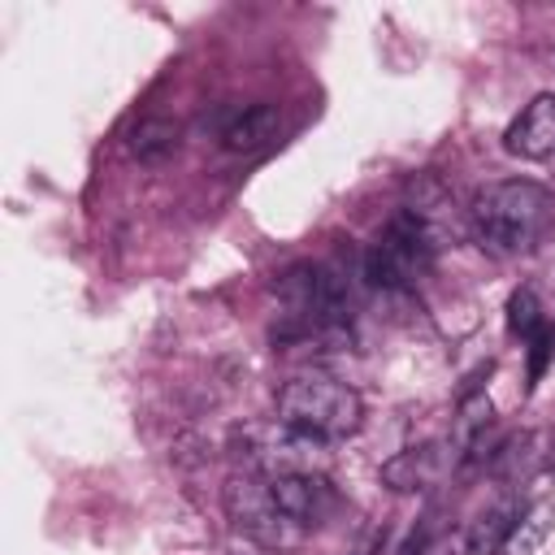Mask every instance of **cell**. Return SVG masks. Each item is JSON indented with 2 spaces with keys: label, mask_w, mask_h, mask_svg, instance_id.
Returning a JSON list of instances; mask_svg holds the SVG:
<instances>
[{
  "label": "cell",
  "mask_w": 555,
  "mask_h": 555,
  "mask_svg": "<svg viewBox=\"0 0 555 555\" xmlns=\"http://www.w3.org/2000/svg\"><path fill=\"white\" fill-rule=\"evenodd\" d=\"M555 225V199L546 186L525 178L490 182L468 204V230L477 247L494 260H516L542 247V238Z\"/></svg>",
  "instance_id": "6da1fadb"
},
{
  "label": "cell",
  "mask_w": 555,
  "mask_h": 555,
  "mask_svg": "<svg viewBox=\"0 0 555 555\" xmlns=\"http://www.w3.org/2000/svg\"><path fill=\"white\" fill-rule=\"evenodd\" d=\"M399 555H464V538H455L451 529H421Z\"/></svg>",
  "instance_id": "4fadbf2b"
},
{
  "label": "cell",
  "mask_w": 555,
  "mask_h": 555,
  "mask_svg": "<svg viewBox=\"0 0 555 555\" xmlns=\"http://www.w3.org/2000/svg\"><path fill=\"white\" fill-rule=\"evenodd\" d=\"M551 321H546V312H542V299H538V291L533 286H516L512 295H507V334L512 338H520V343H529L538 330H546Z\"/></svg>",
  "instance_id": "7c38bea8"
},
{
  "label": "cell",
  "mask_w": 555,
  "mask_h": 555,
  "mask_svg": "<svg viewBox=\"0 0 555 555\" xmlns=\"http://www.w3.org/2000/svg\"><path fill=\"white\" fill-rule=\"evenodd\" d=\"M269 486H273L278 503H282L308 533L321 529V525L330 520V512L338 507V494H334L330 477L317 473V468H308V473H269Z\"/></svg>",
  "instance_id": "8992f818"
},
{
  "label": "cell",
  "mask_w": 555,
  "mask_h": 555,
  "mask_svg": "<svg viewBox=\"0 0 555 555\" xmlns=\"http://www.w3.org/2000/svg\"><path fill=\"white\" fill-rule=\"evenodd\" d=\"M503 152L516 160H546L555 156V95H533L503 130Z\"/></svg>",
  "instance_id": "52a82bcc"
},
{
  "label": "cell",
  "mask_w": 555,
  "mask_h": 555,
  "mask_svg": "<svg viewBox=\"0 0 555 555\" xmlns=\"http://www.w3.org/2000/svg\"><path fill=\"white\" fill-rule=\"evenodd\" d=\"M451 243V230L425 221L412 208H395V217L382 225V234L360 256V278L373 291H412L438 260V251Z\"/></svg>",
  "instance_id": "7a4b0ae2"
},
{
  "label": "cell",
  "mask_w": 555,
  "mask_h": 555,
  "mask_svg": "<svg viewBox=\"0 0 555 555\" xmlns=\"http://www.w3.org/2000/svg\"><path fill=\"white\" fill-rule=\"evenodd\" d=\"M546 468L555 473V442H551V455H546Z\"/></svg>",
  "instance_id": "9a60e30c"
},
{
  "label": "cell",
  "mask_w": 555,
  "mask_h": 555,
  "mask_svg": "<svg viewBox=\"0 0 555 555\" xmlns=\"http://www.w3.org/2000/svg\"><path fill=\"white\" fill-rule=\"evenodd\" d=\"M520 512H525V503H520L516 494H499V499H494L490 507H481L477 520L468 525L464 551H468V555H503V546H507V538H512Z\"/></svg>",
  "instance_id": "ba28073f"
},
{
  "label": "cell",
  "mask_w": 555,
  "mask_h": 555,
  "mask_svg": "<svg viewBox=\"0 0 555 555\" xmlns=\"http://www.w3.org/2000/svg\"><path fill=\"white\" fill-rule=\"evenodd\" d=\"M382 542H386V525H382V529H369V533H364V542H360L351 555H377V551H382Z\"/></svg>",
  "instance_id": "5bb4252c"
},
{
  "label": "cell",
  "mask_w": 555,
  "mask_h": 555,
  "mask_svg": "<svg viewBox=\"0 0 555 555\" xmlns=\"http://www.w3.org/2000/svg\"><path fill=\"white\" fill-rule=\"evenodd\" d=\"M455 447L451 442H421V447H408L399 455H390L382 464V486L395 490V494H412V490H429L438 486L451 464H455Z\"/></svg>",
  "instance_id": "5b68a950"
},
{
  "label": "cell",
  "mask_w": 555,
  "mask_h": 555,
  "mask_svg": "<svg viewBox=\"0 0 555 555\" xmlns=\"http://www.w3.org/2000/svg\"><path fill=\"white\" fill-rule=\"evenodd\" d=\"M182 147V126L169 117H147L130 130V156L143 165H165Z\"/></svg>",
  "instance_id": "30bf717a"
},
{
  "label": "cell",
  "mask_w": 555,
  "mask_h": 555,
  "mask_svg": "<svg viewBox=\"0 0 555 555\" xmlns=\"http://www.w3.org/2000/svg\"><path fill=\"white\" fill-rule=\"evenodd\" d=\"M278 130H282L278 104H247L221 126V147L225 152H260L278 139Z\"/></svg>",
  "instance_id": "9c48e42d"
},
{
  "label": "cell",
  "mask_w": 555,
  "mask_h": 555,
  "mask_svg": "<svg viewBox=\"0 0 555 555\" xmlns=\"http://www.w3.org/2000/svg\"><path fill=\"white\" fill-rule=\"evenodd\" d=\"M551 529H555V499H538V503H529V507L520 512V520H516V529H512L503 555H533V551L546 542Z\"/></svg>",
  "instance_id": "8fae6325"
},
{
  "label": "cell",
  "mask_w": 555,
  "mask_h": 555,
  "mask_svg": "<svg viewBox=\"0 0 555 555\" xmlns=\"http://www.w3.org/2000/svg\"><path fill=\"white\" fill-rule=\"evenodd\" d=\"M278 421L334 447L364 425V399L330 373H299L278 390Z\"/></svg>",
  "instance_id": "3957f363"
},
{
  "label": "cell",
  "mask_w": 555,
  "mask_h": 555,
  "mask_svg": "<svg viewBox=\"0 0 555 555\" xmlns=\"http://www.w3.org/2000/svg\"><path fill=\"white\" fill-rule=\"evenodd\" d=\"M221 507H225L230 529L251 538L264 551H295L308 542V529L278 503L264 473H247V468L234 473L221 490Z\"/></svg>",
  "instance_id": "277c9868"
}]
</instances>
